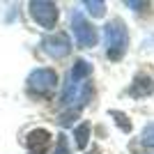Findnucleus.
I'll use <instances>...</instances> for the list:
<instances>
[{
  "mask_svg": "<svg viewBox=\"0 0 154 154\" xmlns=\"http://www.w3.org/2000/svg\"><path fill=\"white\" fill-rule=\"evenodd\" d=\"M42 51H44L46 55L55 58V60H62V58H67L71 53V42H69V37H67L64 32H53V35L44 37Z\"/></svg>",
  "mask_w": 154,
  "mask_h": 154,
  "instance_id": "39448f33",
  "label": "nucleus"
},
{
  "mask_svg": "<svg viewBox=\"0 0 154 154\" xmlns=\"http://www.w3.org/2000/svg\"><path fill=\"white\" fill-rule=\"evenodd\" d=\"M103 42H106V53H108L110 60H115V62L122 60L124 51H127V44H129V35L120 19H113L103 28Z\"/></svg>",
  "mask_w": 154,
  "mask_h": 154,
  "instance_id": "f257e3e1",
  "label": "nucleus"
},
{
  "mask_svg": "<svg viewBox=\"0 0 154 154\" xmlns=\"http://www.w3.org/2000/svg\"><path fill=\"white\" fill-rule=\"evenodd\" d=\"M55 154H69V145H67V136L64 134L58 136V149H55Z\"/></svg>",
  "mask_w": 154,
  "mask_h": 154,
  "instance_id": "f8f14e48",
  "label": "nucleus"
},
{
  "mask_svg": "<svg viewBox=\"0 0 154 154\" xmlns=\"http://www.w3.org/2000/svg\"><path fill=\"white\" fill-rule=\"evenodd\" d=\"M90 154H99V149H92V152H90Z\"/></svg>",
  "mask_w": 154,
  "mask_h": 154,
  "instance_id": "2eb2a0df",
  "label": "nucleus"
},
{
  "mask_svg": "<svg viewBox=\"0 0 154 154\" xmlns=\"http://www.w3.org/2000/svg\"><path fill=\"white\" fill-rule=\"evenodd\" d=\"M140 140H143V145H147V147H152V149H154V122H152V124H147V127L143 129Z\"/></svg>",
  "mask_w": 154,
  "mask_h": 154,
  "instance_id": "9b49d317",
  "label": "nucleus"
},
{
  "mask_svg": "<svg viewBox=\"0 0 154 154\" xmlns=\"http://www.w3.org/2000/svg\"><path fill=\"white\" fill-rule=\"evenodd\" d=\"M90 62H85V60H76L74 62V69L69 71V78H74V81H88V76H90Z\"/></svg>",
  "mask_w": 154,
  "mask_h": 154,
  "instance_id": "6e6552de",
  "label": "nucleus"
},
{
  "mask_svg": "<svg viewBox=\"0 0 154 154\" xmlns=\"http://www.w3.org/2000/svg\"><path fill=\"white\" fill-rule=\"evenodd\" d=\"M26 145L30 154H46V149L51 147V134L46 129H32L26 138Z\"/></svg>",
  "mask_w": 154,
  "mask_h": 154,
  "instance_id": "0eeeda50",
  "label": "nucleus"
},
{
  "mask_svg": "<svg viewBox=\"0 0 154 154\" xmlns=\"http://www.w3.org/2000/svg\"><path fill=\"white\" fill-rule=\"evenodd\" d=\"M110 115H113V117H117V124H120V127H122L124 131H129V129H131V124H129L127 120H124V115H122V113H120V110H113Z\"/></svg>",
  "mask_w": 154,
  "mask_h": 154,
  "instance_id": "ddd939ff",
  "label": "nucleus"
},
{
  "mask_svg": "<svg viewBox=\"0 0 154 154\" xmlns=\"http://www.w3.org/2000/svg\"><path fill=\"white\" fill-rule=\"evenodd\" d=\"M71 32H74V39L78 42L81 48H92L97 44V30L85 21V16L81 12L71 14Z\"/></svg>",
  "mask_w": 154,
  "mask_h": 154,
  "instance_id": "20e7f679",
  "label": "nucleus"
},
{
  "mask_svg": "<svg viewBox=\"0 0 154 154\" xmlns=\"http://www.w3.org/2000/svg\"><path fill=\"white\" fill-rule=\"evenodd\" d=\"M88 136H90V124L83 122L76 131H74V138H76V145H78V147H85V145H88Z\"/></svg>",
  "mask_w": 154,
  "mask_h": 154,
  "instance_id": "1a4fd4ad",
  "label": "nucleus"
},
{
  "mask_svg": "<svg viewBox=\"0 0 154 154\" xmlns=\"http://www.w3.org/2000/svg\"><path fill=\"white\" fill-rule=\"evenodd\" d=\"M127 7H136V9H138V7H147V2H134V0H131V2H127Z\"/></svg>",
  "mask_w": 154,
  "mask_h": 154,
  "instance_id": "4468645a",
  "label": "nucleus"
},
{
  "mask_svg": "<svg viewBox=\"0 0 154 154\" xmlns=\"http://www.w3.org/2000/svg\"><path fill=\"white\" fill-rule=\"evenodd\" d=\"M55 83H58V74L53 69H46V67H42V69H35L28 76V90L35 92V94H51L53 90H55Z\"/></svg>",
  "mask_w": 154,
  "mask_h": 154,
  "instance_id": "7ed1b4c3",
  "label": "nucleus"
},
{
  "mask_svg": "<svg viewBox=\"0 0 154 154\" xmlns=\"http://www.w3.org/2000/svg\"><path fill=\"white\" fill-rule=\"evenodd\" d=\"M30 14L42 28H53L58 21V5L48 0H35L30 2Z\"/></svg>",
  "mask_w": 154,
  "mask_h": 154,
  "instance_id": "423d86ee",
  "label": "nucleus"
},
{
  "mask_svg": "<svg viewBox=\"0 0 154 154\" xmlns=\"http://www.w3.org/2000/svg\"><path fill=\"white\" fill-rule=\"evenodd\" d=\"M83 5L88 7V12H90L92 16H97V19H99V16H103V14H106V5H103L101 0H85Z\"/></svg>",
  "mask_w": 154,
  "mask_h": 154,
  "instance_id": "9d476101",
  "label": "nucleus"
},
{
  "mask_svg": "<svg viewBox=\"0 0 154 154\" xmlns=\"http://www.w3.org/2000/svg\"><path fill=\"white\" fill-rule=\"evenodd\" d=\"M92 97V88L88 81H74V78H67V85H64V92H62V103L64 106H85L88 99Z\"/></svg>",
  "mask_w": 154,
  "mask_h": 154,
  "instance_id": "f03ea898",
  "label": "nucleus"
}]
</instances>
